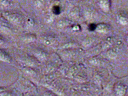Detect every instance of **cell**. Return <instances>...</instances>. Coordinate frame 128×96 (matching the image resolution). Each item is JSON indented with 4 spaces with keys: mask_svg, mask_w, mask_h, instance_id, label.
<instances>
[{
    "mask_svg": "<svg viewBox=\"0 0 128 96\" xmlns=\"http://www.w3.org/2000/svg\"><path fill=\"white\" fill-rule=\"evenodd\" d=\"M4 17L14 24H19L22 21V16L18 13L12 12H5L3 13Z\"/></svg>",
    "mask_w": 128,
    "mask_h": 96,
    "instance_id": "cell-1",
    "label": "cell"
},
{
    "mask_svg": "<svg viewBox=\"0 0 128 96\" xmlns=\"http://www.w3.org/2000/svg\"><path fill=\"white\" fill-rule=\"evenodd\" d=\"M0 60L4 62H10L12 61V58L6 52L0 49Z\"/></svg>",
    "mask_w": 128,
    "mask_h": 96,
    "instance_id": "cell-2",
    "label": "cell"
},
{
    "mask_svg": "<svg viewBox=\"0 0 128 96\" xmlns=\"http://www.w3.org/2000/svg\"><path fill=\"white\" fill-rule=\"evenodd\" d=\"M36 36L34 34H26L22 36V39L23 42L26 43L32 42L36 39Z\"/></svg>",
    "mask_w": 128,
    "mask_h": 96,
    "instance_id": "cell-3",
    "label": "cell"
},
{
    "mask_svg": "<svg viewBox=\"0 0 128 96\" xmlns=\"http://www.w3.org/2000/svg\"><path fill=\"white\" fill-rule=\"evenodd\" d=\"M21 61L24 64H25L26 65L30 66H33L35 65V60H34V58L30 56H26V57L22 58Z\"/></svg>",
    "mask_w": 128,
    "mask_h": 96,
    "instance_id": "cell-4",
    "label": "cell"
},
{
    "mask_svg": "<svg viewBox=\"0 0 128 96\" xmlns=\"http://www.w3.org/2000/svg\"><path fill=\"white\" fill-rule=\"evenodd\" d=\"M34 54L35 56L40 60H42L45 58V54L44 53L39 50H36L34 52Z\"/></svg>",
    "mask_w": 128,
    "mask_h": 96,
    "instance_id": "cell-5",
    "label": "cell"
},
{
    "mask_svg": "<svg viewBox=\"0 0 128 96\" xmlns=\"http://www.w3.org/2000/svg\"><path fill=\"white\" fill-rule=\"evenodd\" d=\"M0 96H14V93L11 90H4L0 92Z\"/></svg>",
    "mask_w": 128,
    "mask_h": 96,
    "instance_id": "cell-6",
    "label": "cell"
},
{
    "mask_svg": "<svg viewBox=\"0 0 128 96\" xmlns=\"http://www.w3.org/2000/svg\"><path fill=\"white\" fill-rule=\"evenodd\" d=\"M24 72L27 74H30V75H34V70L30 68H25L24 70Z\"/></svg>",
    "mask_w": 128,
    "mask_h": 96,
    "instance_id": "cell-7",
    "label": "cell"
},
{
    "mask_svg": "<svg viewBox=\"0 0 128 96\" xmlns=\"http://www.w3.org/2000/svg\"><path fill=\"white\" fill-rule=\"evenodd\" d=\"M10 5V2L7 0H2L0 1V7L5 8Z\"/></svg>",
    "mask_w": 128,
    "mask_h": 96,
    "instance_id": "cell-8",
    "label": "cell"
},
{
    "mask_svg": "<svg viewBox=\"0 0 128 96\" xmlns=\"http://www.w3.org/2000/svg\"><path fill=\"white\" fill-rule=\"evenodd\" d=\"M26 24L29 26H32L34 24V22L31 18H29L26 20Z\"/></svg>",
    "mask_w": 128,
    "mask_h": 96,
    "instance_id": "cell-9",
    "label": "cell"
},
{
    "mask_svg": "<svg viewBox=\"0 0 128 96\" xmlns=\"http://www.w3.org/2000/svg\"><path fill=\"white\" fill-rule=\"evenodd\" d=\"M54 12L55 14H58L60 12V8L58 6H55L54 7Z\"/></svg>",
    "mask_w": 128,
    "mask_h": 96,
    "instance_id": "cell-10",
    "label": "cell"
},
{
    "mask_svg": "<svg viewBox=\"0 0 128 96\" xmlns=\"http://www.w3.org/2000/svg\"><path fill=\"white\" fill-rule=\"evenodd\" d=\"M96 28V26L92 24H91L90 25V26H89V29L91 31H92V30H94Z\"/></svg>",
    "mask_w": 128,
    "mask_h": 96,
    "instance_id": "cell-11",
    "label": "cell"
},
{
    "mask_svg": "<svg viewBox=\"0 0 128 96\" xmlns=\"http://www.w3.org/2000/svg\"><path fill=\"white\" fill-rule=\"evenodd\" d=\"M24 96H34L30 92H26L24 93Z\"/></svg>",
    "mask_w": 128,
    "mask_h": 96,
    "instance_id": "cell-12",
    "label": "cell"
},
{
    "mask_svg": "<svg viewBox=\"0 0 128 96\" xmlns=\"http://www.w3.org/2000/svg\"><path fill=\"white\" fill-rule=\"evenodd\" d=\"M4 42V40L3 38L1 36H0V45L3 44Z\"/></svg>",
    "mask_w": 128,
    "mask_h": 96,
    "instance_id": "cell-13",
    "label": "cell"
},
{
    "mask_svg": "<svg viewBox=\"0 0 128 96\" xmlns=\"http://www.w3.org/2000/svg\"><path fill=\"white\" fill-rule=\"evenodd\" d=\"M44 96H54L52 94H49V93H46L44 94Z\"/></svg>",
    "mask_w": 128,
    "mask_h": 96,
    "instance_id": "cell-14",
    "label": "cell"
},
{
    "mask_svg": "<svg viewBox=\"0 0 128 96\" xmlns=\"http://www.w3.org/2000/svg\"><path fill=\"white\" fill-rule=\"evenodd\" d=\"M4 90H6L4 88H2V87H0V92H2V91Z\"/></svg>",
    "mask_w": 128,
    "mask_h": 96,
    "instance_id": "cell-15",
    "label": "cell"
}]
</instances>
